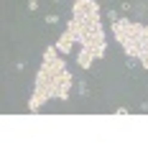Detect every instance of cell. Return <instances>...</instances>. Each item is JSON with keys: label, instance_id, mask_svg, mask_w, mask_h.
I'll return each mask as SVG.
<instances>
[{"label": "cell", "instance_id": "6da1fadb", "mask_svg": "<svg viewBox=\"0 0 148 153\" xmlns=\"http://www.w3.org/2000/svg\"><path fill=\"white\" fill-rule=\"evenodd\" d=\"M79 44L77 64L79 69L89 71L97 59H105L107 54V36L102 26V8L97 0H74L71 5V18L66 21V28L56 38L59 54H69Z\"/></svg>", "mask_w": 148, "mask_h": 153}, {"label": "cell", "instance_id": "7a4b0ae2", "mask_svg": "<svg viewBox=\"0 0 148 153\" xmlns=\"http://www.w3.org/2000/svg\"><path fill=\"white\" fill-rule=\"evenodd\" d=\"M61 56L64 54H59L56 46L44 49L41 66L36 71V79H33V92L28 97V112H39L49 100H59V102L69 100L74 76H71L69 66H66V61Z\"/></svg>", "mask_w": 148, "mask_h": 153}, {"label": "cell", "instance_id": "3957f363", "mask_svg": "<svg viewBox=\"0 0 148 153\" xmlns=\"http://www.w3.org/2000/svg\"><path fill=\"white\" fill-rule=\"evenodd\" d=\"M112 38L120 44L125 59H133L148 69V23L130 21L128 16H120L115 23H110Z\"/></svg>", "mask_w": 148, "mask_h": 153}, {"label": "cell", "instance_id": "277c9868", "mask_svg": "<svg viewBox=\"0 0 148 153\" xmlns=\"http://www.w3.org/2000/svg\"><path fill=\"white\" fill-rule=\"evenodd\" d=\"M44 21H46V26H56V23H59V21H61V18H59V16H56V13H49V16H46V18H44Z\"/></svg>", "mask_w": 148, "mask_h": 153}, {"label": "cell", "instance_id": "5b68a950", "mask_svg": "<svg viewBox=\"0 0 148 153\" xmlns=\"http://www.w3.org/2000/svg\"><path fill=\"white\" fill-rule=\"evenodd\" d=\"M105 18H107L110 23H115L118 18H120V13H118V10H107V13H105Z\"/></svg>", "mask_w": 148, "mask_h": 153}, {"label": "cell", "instance_id": "8992f818", "mask_svg": "<svg viewBox=\"0 0 148 153\" xmlns=\"http://www.w3.org/2000/svg\"><path fill=\"white\" fill-rule=\"evenodd\" d=\"M77 92H79V97H87L89 89H87V84H84V82H79V84H77Z\"/></svg>", "mask_w": 148, "mask_h": 153}, {"label": "cell", "instance_id": "52a82bcc", "mask_svg": "<svg viewBox=\"0 0 148 153\" xmlns=\"http://www.w3.org/2000/svg\"><path fill=\"white\" fill-rule=\"evenodd\" d=\"M28 13H36V10H39V0H28Z\"/></svg>", "mask_w": 148, "mask_h": 153}, {"label": "cell", "instance_id": "ba28073f", "mask_svg": "<svg viewBox=\"0 0 148 153\" xmlns=\"http://www.w3.org/2000/svg\"><path fill=\"white\" fill-rule=\"evenodd\" d=\"M115 112H118V115H128L130 110H128V107H115Z\"/></svg>", "mask_w": 148, "mask_h": 153}, {"label": "cell", "instance_id": "9c48e42d", "mask_svg": "<svg viewBox=\"0 0 148 153\" xmlns=\"http://www.w3.org/2000/svg\"><path fill=\"white\" fill-rule=\"evenodd\" d=\"M141 112H148V102H141Z\"/></svg>", "mask_w": 148, "mask_h": 153}, {"label": "cell", "instance_id": "30bf717a", "mask_svg": "<svg viewBox=\"0 0 148 153\" xmlns=\"http://www.w3.org/2000/svg\"><path fill=\"white\" fill-rule=\"evenodd\" d=\"M51 3H61V0H51Z\"/></svg>", "mask_w": 148, "mask_h": 153}, {"label": "cell", "instance_id": "8fae6325", "mask_svg": "<svg viewBox=\"0 0 148 153\" xmlns=\"http://www.w3.org/2000/svg\"><path fill=\"white\" fill-rule=\"evenodd\" d=\"M146 10H148V5H146Z\"/></svg>", "mask_w": 148, "mask_h": 153}]
</instances>
